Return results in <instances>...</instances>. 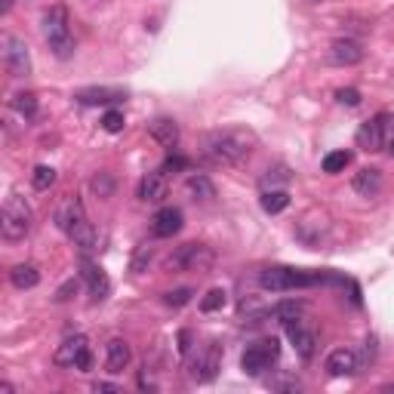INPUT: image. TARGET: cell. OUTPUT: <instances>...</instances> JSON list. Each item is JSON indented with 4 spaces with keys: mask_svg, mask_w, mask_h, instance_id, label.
<instances>
[{
    "mask_svg": "<svg viewBox=\"0 0 394 394\" xmlns=\"http://www.w3.org/2000/svg\"><path fill=\"white\" fill-rule=\"evenodd\" d=\"M336 99H339L342 105H348V108H357V105H360V93H357L355 87H345V90H339V93H336Z\"/></svg>",
    "mask_w": 394,
    "mask_h": 394,
    "instance_id": "obj_36",
    "label": "cell"
},
{
    "mask_svg": "<svg viewBox=\"0 0 394 394\" xmlns=\"http://www.w3.org/2000/svg\"><path fill=\"white\" fill-rule=\"evenodd\" d=\"M290 179H293V173L281 164V166H274V170H268V176H262V188H278V185H287Z\"/></svg>",
    "mask_w": 394,
    "mask_h": 394,
    "instance_id": "obj_30",
    "label": "cell"
},
{
    "mask_svg": "<svg viewBox=\"0 0 394 394\" xmlns=\"http://www.w3.org/2000/svg\"><path fill=\"white\" fill-rule=\"evenodd\" d=\"M388 121H391V114H376L370 117V121H364L360 123V130H357V148H364V151H382L385 148V136H388Z\"/></svg>",
    "mask_w": 394,
    "mask_h": 394,
    "instance_id": "obj_8",
    "label": "cell"
},
{
    "mask_svg": "<svg viewBox=\"0 0 394 394\" xmlns=\"http://www.w3.org/2000/svg\"><path fill=\"white\" fill-rule=\"evenodd\" d=\"M225 302H228V293L225 290H209L204 299H200V312H207V314H213V312H222L225 308Z\"/></svg>",
    "mask_w": 394,
    "mask_h": 394,
    "instance_id": "obj_28",
    "label": "cell"
},
{
    "mask_svg": "<svg viewBox=\"0 0 394 394\" xmlns=\"http://www.w3.org/2000/svg\"><path fill=\"white\" fill-rule=\"evenodd\" d=\"M13 4H16V0H0V16L10 13V10H13Z\"/></svg>",
    "mask_w": 394,
    "mask_h": 394,
    "instance_id": "obj_41",
    "label": "cell"
},
{
    "mask_svg": "<svg viewBox=\"0 0 394 394\" xmlns=\"http://www.w3.org/2000/svg\"><path fill=\"white\" fill-rule=\"evenodd\" d=\"M351 188H355L360 197H376L382 191V170H376V166H364V170L355 176Z\"/></svg>",
    "mask_w": 394,
    "mask_h": 394,
    "instance_id": "obj_20",
    "label": "cell"
},
{
    "mask_svg": "<svg viewBox=\"0 0 394 394\" xmlns=\"http://www.w3.org/2000/svg\"><path fill=\"white\" fill-rule=\"evenodd\" d=\"M148 136L154 139L157 145L173 151L176 145H179V123H176L173 117H157V121L148 123Z\"/></svg>",
    "mask_w": 394,
    "mask_h": 394,
    "instance_id": "obj_16",
    "label": "cell"
},
{
    "mask_svg": "<svg viewBox=\"0 0 394 394\" xmlns=\"http://www.w3.org/2000/svg\"><path fill=\"white\" fill-rule=\"evenodd\" d=\"M253 145L256 139L244 130H222V133H213L207 136L204 142V157L216 166H234L240 161H247L253 154Z\"/></svg>",
    "mask_w": 394,
    "mask_h": 394,
    "instance_id": "obj_1",
    "label": "cell"
},
{
    "mask_svg": "<svg viewBox=\"0 0 394 394\" xmlns=\"http://www.w3.org/2000/svg\"><path fill=\"white\" fill-rule=\"evenodd\" d=\"M13 108L25 117V121H31V117L37 114V96L35 93H16L13 96Z\"/></svg>",
    "mask_w": 394,
    "mask_h": 394,
    "instance_id": "obj_27",
    "label": "cell"
},
{
    "mask_svg": "<svg viewBox=\"0 0 394 394\" xmlns=\"http://www.w3.org/2000/svg\"><path fill=\"white\" fill-rule=\"evenodd\" d=\"M90 188H93L99 197H111L114 195V176L111 173H96L93 182H90Z\"/></svg>",
    "mask_w": 394,
    "mask_h": 394,
    "instance_id": "obj_31",
    "label": "cell"
},
{
    "mask_svg": "<svg viewBox=\"0 0 394 394\" xmlns=\"http://www.w3.org/2000/svg\"><path fill=\"white\" fill-rule=\"evenodd\" d=\"M31 222H35V213H31L28 200L19 195H10L4 204V213H0V234L6 240H22L25 234L31 231Z\"/></svg>",
    "mask_w": 394,
    "mask_h": 394,
    "instance_id": "obj_3",
    "label": "cell"
},
{
    "mask_svg": "<svg viewBox=\"0 0 394 394\" xmlns=\"http://www.w3.org/2000/svg\"><path fill=\"white\" fill-rule=\"evenodd\" d=\"M56 225H59V231H65V234H71L78 225L87 222V213H83V204H80V197L74 195V197H65L62 200V207L56 209Z\"/></svg>",
    "mask_w": 394,
    "mask_h": 394,
    "instance_id": "obj_12",
    "label": "cell"
},
{
    "mask_svg": "<svg viewBox=\"0 0 394 394\" xmlns=\"http://www.w3.org/2000/svg\"><path fill=\"white\" fill-rule=\"evenodd\" d=\"M351 164V151H345V148H339V151H330V154L324 157V173H330V176H336V173H342L345 166Z\"/></svg>",
    "mask_w": 394,
    "mask_h": 394,
    "instance_id": "obj_26",
    "label": "cell"
},
{
    "mask_svg": "<svg viewBox=\"0 0 394 394\" xmlns=\"http://www.w3.org/2000/svg\"><path fill=\"white\" fill-rule=\"evenodd\" d=\"M68 238L74 240V247H78L83 256H90V253H93V250L99 247V234H96V228H93L90 222L78 225V228H74V231L68 234Z\"/></svg>",
    "mask_w": 394,
    "mask_h": 394,
    "instance_id": "obj_22",
    "label": "cell"
},
{
    "mask_svg": "<svg viewBox=\"0 0 394 394\" xmlns=\"http://www.w3.org/2000/svg\"><path fill=\"white\" fill-rule=\"evenodd\" d=\"M287 336H290L293 348H296V355L302 360H312L314 357V351H317V333L305 324V317H299V321L287 324Z\"/></svg>",
    "mask_w": 394,
    "mask_h": 394,
    "instance_id": "obj_10",
    "label": "cell"
},
{
    "mask_svg": "<svg viewBox=\"0 0 394 394\" xmlns=\"http://www.w3.org/2000/svg\"><path fill=\"white\" fill-rule=\"evenodd\" d=\"M151 256H154V250H151L148 244H142V247L136 250V256H133V271H142V268L151 262Z\"/></svg>",
    "mask_w": 394,
    "mask_h": 394,
    "instance_id": "obj_34",
    "label": "cell"
},
{
    "mask_svg": "<svg viewBox=\"0 0 394 394\" xmlns=\"http://www.w3.org/2000/svg\"><path fill=\"white\" fill-rule=\"evenodd\" d=\"M80 274H83V281L90 283V293H93L96 302H105L111 296V281H108V274L96 262H90L87 256H80Z\"/></svg>",
    "mask_w": 394,
    "mask_h": 394,
    "instance_id": "obj_11",
    "label": "cell"
},
{
    "mask_svg": "<svg viewBox=\"0 0 394 394\" xmlns=\"http://www.w3.org/2000/svg\"><path fill=\"white\" fill-rule=\"evenodd\" d=\"M213 262H216L213 250L204 244H182L170 259H166V265L176 268V271H209Z\"/></svg>",
    "mask_w": 394,
    "mask_h": 394,
    "instance_id": "obj_5",
    "label": "cell"
},
{
    "mask_svg": "<svg viewBox=\"0 0 394 394\" xmlns=\"http://www.w3.org/2000/svg\"><path fill=\"white\" fill-rule=\"evenodd\" d=\"M191 296H195V290L179 287V290H170V293H166L164 302H166L170 308H182V305H188V302H191Z\"/></svg>",
    "mask_w": 394,
    "mask_h": 394,
    "instance_id": "obj_33",
    "label": "cell"
},
{
    "mask_svg": "<svg viewBox=\"0 0 394 394\" xmlns=\"http://www.w3.org/2000/svg\"><path fill=\"white\" fill-rule=\"evenodd\" d=\"M290 207V195L283 188H265L262 191V209L265 213H283V209Z\"/></svg>",
    "mask_w": 394,
    "mask_h": 394,
    "instance_id": "obj_23",
    "label": "cell"
},
{
    "mask_svg": "<svg viewBox=\"0 0 394 394\" xmlns=\"http://www.w3.org/2000/svg\"><path fill=\"white\" fill-rule=\"evenodd\" d=\"M108 357H105V367H108V373L111 376H121L123 370L130 367V360H133V351H130V345L123 339H111L108 342Z\"/></svg>",
    "mask_w": 394,
    "mask_h": 394,
    "instance_id": "obj_18",
    "label": "cell"
},
{
    "mask_svg": "<svg viewBox=\"0 0 394 394\" xmlns=\"http://www.w3.org/2000/svg\"><path fill=\"white\" fill-rule=\"evenodd\" d=\"M53 364L56 367H71V370H80V373H87L90 367H93V351H90V342L87 336H71V339H65L62 345L56 348V355H53Z\"/></svg>",
    "mask_w": 394,
    "mask_h": 394,
    "instance_id": "obj_4",
    "label": "cell"
},
{
    "mask_svg": "<svg viewBox=\"0 0 394 394\" xmlns=\"http://www.w3.org/2000/svg\"><path fill=\"white\" fill-rule=\"evenodd\" d=\"M93 391H114L117 394V391H121V385H117V382H96Z\"/></svg>",
    "mask_w": 394,
    "mask_h": 394,
    "instance_id": "obj_39",
    "label": "cell"
},
{
    "mask_svg": "<svg viewBox=\"0 0 394 394\" xmlns=\"http://www.w3.org/2000/svg\"><path fill=\"white\" fill-rule=\"evenodd\" d=\"M44 37L49 49L59 56V59H68L74 53V37H71V19H68V10L62 4L49 6V13L44 16Z\"/></svg>",
    "mask_w": 394,
    "mask_h": 394,
    "instance_id": "obj_2",
    "label": "cell"
},
{
    "mask_svg": "<svg viewBox=\"0 0 394 394\" xmlns=\"http://www.w3.org/2000/svg\"><path fill=\"white\" fill-rule=\"evenodd\" d=\"M278 355H281L278 339H259L244 351V357H240V370H244L247 376H259L278 360Z\"/></svg>",
    "mask_w": 394,
    "mask_h": 394,
    "instance_id": "obj_6",
    "label": "cell"
},
{
    "mask_svg": "<svg viewBox=\"0 0 394 394\" xmlns=\"http://www.w3.org/2000/svg\"><path fill=\"white\" fill-rule=\"evenodd\" d=\"M360 370V357H357V351H351V348H336V351H330V357H326V373L330 376H355Z\"/></svg>",
    "mask_w": 394,
    "mask_h": 394,
    "instance_id": "obj_15",
    "label": "cell"
},
{
    "mask_svg": "<svg viewBox=\"0 0 394 394\" xmlns=\"http://www.w3.org/2000/svg\"><path fill=\"white\" fill-rule=\"evenodd\" d=\"M271 314L278 317V321L287 326V324H293V321H299L302 314H305V305L302 302H296V299H287V302H278V305L271 308Z\"/></svg>",
    "mask_w": 394,
    "mask_h": 394,
    "instance_id": "obj_24",
    "label": "cell"
},
{
    "mask_svg": "<svg viewBox=\"0 0 394 394\" xmlns=\"http://www.w3.org/2000/svg\"><path fill=\"white\" fill-rule=\"evenodd\" d=\"M123 127H127V121H123V111H117V108L105 111V117H102V130L105 133H123Z\"/></svg>",
    "mask_w": 394,
    "mask_h": 394,
    "instance_id": "obj_32",
    "label": "cell"
},
{
    "mask_svg": "<svg viewBox=\"0 0 394 394\" xmlns=\"http://www.w3.org/2000/svg\"><path fill=\"white\" fill-rule=\"evenodd\" d=\"M385 148H388V154L394 157V130H388V136H385Z\"/></svg>",
    "mask_w": 394,
    "mask_h": 394,
    "instance_id": "obj_40",
    "label": "cell"
},
{
    "mask_svg": "<svg viewBox=\"0 0 394 394\" xmlns=\"http://www.w3.org/2000/svg\"><path fill=\"white\" fill-rule=\"evenodd\" d=\"M191 351V330H182L179 333V355H188Z\"/></svg>",
    "mask_w": 394,
    "mask_h": 394,
    "instance_id": "obj_38",
    "label": "cell"
},
{
    "mask_svg": "<svg viewBox=\"0 0 394 394\" xmlns=\"http://www.w3.org/2000/svg\"><path fill=\"white\" fill-rule=\"evenodd\" d=\"M10 283L16 290H35L37 283H40V271H37V265H31V262H25V265H13L10 268Z\"/></svg>",
    "mask_w": 394,
    "mask_h": 394,
    "instance_id": "obj_21",
    "label": "cell"
},
{
    "mask_svg": "<svg viewBox=\"0 0 394 394\" xmlns=\"http://www.w3.org/2000/svg\"><path fill=\"white\" fill-rule=\"evenodd\" d=\"M188 191L195 195V200H213L216 197V185L207 179L204 173H191L188 176Z\"/></svg>",
    "mask_w": 394,
    "mask_h": 394,
    "instance_id": "obj_25",
    "label": "cell"
},
{
    "mask_svg": "<svg viewBox=\"0 0 394 394\" xmlns=\"http://www.w3.org/2000/svg\"><path fill=\"white\" fill-rule=\"evenodd\" d=\"M330 62L342 65V68L364 62V47H360L357 40H336V44L330 47Z\"/></svg>",
    "mask_w": 394,
    "mask_h": 394,
    "instance_id": "obj_17",
    "label": "cell"
},
{
    "mask_svg": "<svg viewBox=\"0 0 394 394\" xmlns=\"http://www.w3.org/2000/svg\"><path fill=\"white\" fill-rule=\"evenodd\" d=\"M191 161L188 157H182V154H170L166 157V164H164V173H179V170H188Z\"/></svg>",
    "mask_w": 394,
    "mask_h": 394,
    "instance_id": "obj_35",
    "label": "cell"
},
{
    "mask_svg": "<svg viewBox=\"0 0 394 394\" xmlns=\"http://www.w3.org/2000/svg\"><path fill=\"white\" fill-rule=\"evenodd\" d=\"M308 4H317V0H308Z\"/></svg>",
    "mask_w": 394,
    "mask_h": 394,
    "instance_id": "obj_42",
    "label": "cell"
},
{
    "mask_svg": "<svg viewBox=\"0 0 394 394\" xmlns=\"http://www.w3.org/2000/svg\"><path fill=\"white\" fill-rule=\"evenodd\" d=\"M219 370H222V348H219V342H209V345L195 357V364H191V379L213 382L216 376H219Z\"/></svg>",
    "mask_w": 394,
    "mask_h": 394,
    "instance_id": "obj_9",
    "label": "cell"
},
{
    "mask_svg": "<svg viewBox=\"0 0 394 394\" xmlns=\"http://www.w3.org/2000/svg\"><path fill=\"white\" fill-rule=\"evenodd\" d=\"M166 197V179H164V170L161 173H145L139 182V200L145 204H161Z\"/></svg>",
    "mask_w": 394,
    "mask_h": 394,
    "instance_id": "obj_19",
    "label": "cell"
},
{
    "mask_svg": "<svg viewBox=\"0 0 394 394\" xmlns=\"http://www.w3.org/2000/svg\"><path fill=\"white\" fill-rule=\"evenodd\" d=\"M182 209L179 207H164L154 213V219H151V234L154 238H173V234L182 231Z\"/></svg>",
    "mask_w": 394,
    "mask_h": 394,
    "instance_id": "obj_14",
    "label": "cell"
},
{
    "mask_svg": "<svg viewBox=\"0 0 394 394\" xmlns=\"http://www.w3.org/2000/svg\"><path fill=\"white\" fill-rule=\"evenodd\" d=\"M80 105H117L127 99V90L121 87H87V90H78L74 93Z\"/></svg>",
    "mask_w": 394,
    "mask_h": 394,
    "instance_id": "obj_13",
    "label": "cell"
},
{
    "mask_svg": "<svg viewBox=\"0 0 394 394\" xmlns=\"http://www.w3.org/2000/svg\"><path fill=\"white\" fill-rule=\"evenodd\" d=\"M4 65L13 78H28L31 74V53L25 47V40L4 35Z\"/></svg>",
    "mask_w": 394,
    "mask_h": 394,
    "instance_id": "obj_7",
    "label": "cell"
},
{
    "mask_svg": "<svg viewBox=\"0 0 394 394\" xmlns=\"http://www.w3.org/2000/svg\"><path fill=\"white\" fill-rule=\"evenodd\" d=\"M71 293H78V281H68V283H62V287H59V293H56V302H68L71 299Z\"/></svg>",
    "mask_w": 394,
    "mask_h": 394,
    "instance_id": "obj_37",
    "label": "cell"
},
{
    "mask_svg": "<svg viewBox=\"0 0 394 394\" xmlns=\"http://www.w3.org/2000/svg\"><path fill=\"white\" fill-rule=\"evenodd\" d=\"M56 182V170L53 166H37L35 173H31V185H35L37 191H49Z\"/></svg>",
    "mask_w": 394,
    "mask_h": 394,
    "instance_id": "obj_29",
    "label": "cell"
}]
</instances>
